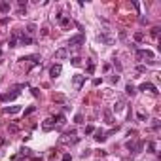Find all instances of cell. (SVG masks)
Returning a JSON list of instances; mask_svg holds the SVG:
<instances>
[{"instance_id":"obj_1","label":"cell","mask_w":161,"mask_h":161,"mask_svg":"<svg viewBox=\"0 0 161 161\" xmlns=\"http://www.w3.org/2000/svg\"><path fill=\"white\" fill-rule=\"evenodd\" d=\"M78 140H80V138L76 137V131H74V129H72V131H66V133H64L63 137L59 138L61 144H76Z\"/></svg>"},{"instance_id":"obj_2","label":"cell","mask_w":161,"mask_h":161,"mask_svg":"<svg viewBox=\"0 0 161 161\" xmlns=\"http://www.w3.org/2000/svg\"><path fill=\"white\" fill-rule=\"evenodd\" d=\"M83 42H85V36H83V32H80V34H76V36H70L68 47H80Z\"/></svg>"},{"instance_id":"obj_3","label":"cell","mask_w":161,"mask_h":161,"mask_svg":"<svg viewBox=\"0 0 161 161\" xmlns=\"http://www.w3.org/2000/svg\"><path fill=\"white\" fill-rule=\"evenodd\" d=\"M83 83H85V76H82V74H74L72 76V85L76 91H80L83 87Z\"/></svg>"},{"instance_id":"obj_4","label":"cell","mask_w":161,"mask_h":161,"mask_svg":"<svg viewBox=\"0 0 161 161\" xmlns=\"http://www.w3.org/2000/svg\"><path fill=\"white\" fill-rule=\"evenodd\" d=\"M135 57H137L138 61L140 59H150L152 61L154 59V51H150V49H137L135 51Z\"/></svg>"},{"instance_id":"obj_5","label":"cell","mask_w":161,"mask_h":161,"mask_svg":"<svg viewBox=\"0 0 161 161\" xmlns=\"http://www.w3.org/2000/svg\"><path fill=\"white\" fill-rule=\"evenodd\" d=\"M99 40H101L102 44H106V46H112V44L116 42V38L112 36L110 32H106V30H104V32H101V34H99Z\"/></svg>"},{"instance_id":"obj_6","label":"cell","mask_w":161,"mask_h":161,"mask_svg":"<svg viewBox=\"0 0 161 161\" xmlns=\"http://www.w3.org/2000/svg\"><path fill=\"white\" fill-rule=\"evenodd\" d=\"M138 91H150V93H154V95L159 93V91H157V87L154 85V83H150V82H142L140 85H138Z\"/></svg>"},{"instance_id":"obj_7","label":"cell","mask_w":161,"mask_h":161,"mask_svg":"<svg viewBox=\"0 0 161 161\" xmlns=\"http://www.w3.org/2000/svg\"><path fill=\"white\" fill-rule=\"evenodd\" d=\"M19 97V91H14V93H4V95H0V102H12L15 101Z\"/></svg>"},{"instance_id":"obj_8","label":"cell","mask_w":161,"mask_h":161,"mask_svg":"<svg viewBox=\"0 0 161 161\" xmlns=\"http://www.w3.org/2000/svg\"><path fill=\"white\" fill-rule=\"evenodd\" d=\"M61 72H63V66H61L59 63H57V64H53V66L49 68V76H51V78H59V76H61Z\"/></svg>"},{"instance_id":"obj_9","label":"cell","mask_w":161,"mask_h":161,"mask_svg":"<svg viewBox=\"0 0 161 161\" xmlns=\"http://www.w3.org/2000/svg\"><path fill=\"white\" fill-rule=\"evenodd\" d=\"M68 57V47H61V49L55 51V59L61 61V59H66Z\"/></svg>"},{"instance_id":"obj_10","label":"cell","mask_w":161,"mask_h":161,"mask_svg":"<svg viewBox=\"0 0 161 161\" xmlns=\"http://www.w3.org/2000/svg\"><path fill=\"white\" fill-rule=\"evenodd\" d=\"M53 127H55V120H53V118H47V120H44V123H42V129H44V131H51Z\"/></svg>"},{"instance_id":"obj_11","label":"cell","mask_w":161,"mask_h":161,"mask_svg":"<svg viewBox=\"0 0 161 161\" xmlns=\"http://www.w3.org/2000/svg\"><path fill=\"white\" fill-rule=\"evenodd\" d=\"M19 44H21V46H32L34 40H32L30 36H27V34H21V36H19Z\"/></svg>"},{"instance_id":"obj_12","label":"cell","mask_w":161,"mask_h":161,"mask_svg":"<svg viewBox=\"0 0 161 161\" xmlns=\"http://www.w3.org/2000/svg\"><path fill=\"white\" fill-rule=\"evenodd\" d=\"M93 135H95V137H93V138H95L97 142H104V140H106V133H104V131H102V129H99V131H95V133H93Z\"/></svg>"},{"instance_id":"obj_13","label":"cell","mask_w":161,"mask_h":161,"mask_svg":"<svg viewBox=\"0 0 161 161\" xmlns=\"http://www.w3.org/2000/svg\"><path fill=\"white\" fill-rule=\"evenodd\" d=\"M9 9H12V6H9V2H6V0H2V2H0V14H9Z\"/></svg>"},{"instance_id":"obj_14","label":"cell","mask_w":161,"mask_h":161,"mask_svg":"<svg viewBox=\"0 0 161 161\" xmlns=\"http://www.w3.org/2000/svg\"><path fill=\"white\" fill-rule=\"evenodd\" d=\"M4 112L6 114H17V112H21V106H6Z\"/></svg>"},{"instance_id":"obj_15","label":"cell","mask_w":161,"mask_h":161,"mask_svg":"<svg viewBox=\"0 0 161 161\" xmlns=\"http://www.w3.org/2000/svg\"><path fill=\"white\" fill-rule=\"evenodd\" d=\"M125 93H127L129 97H133L135 93H137V87H135L133 83H127V85H125Z\"/></svg>"},{"instance_id":"obj_16","label":"cell","mask_w":161,"mask_h":161,"mask_svg":"<svg viewBox=\"0 0 161 161\" xmlns=\"http://www.w3.org/2000/svg\"><path fill=\"white\" fill-rule=\"evenodd\" d=\"M104 120H106V123H108V125H114L116 123L114 118H112V112L110 110H104Z\"/></svg>"},{"instance_id":"obj_17","label":"cell","mask_w":161,"mask_h":161,"mask_svg":"<svg viewBox=\"0 0 161 161\" xmlns=\"http://www.w3.org/2000/svg\"><path fill=\"white\" fill-rule=\"evenodd\" d=\"M19 61H32V63H40V55H27V57H21Z\"/></svg>"},{"instance_id":"obj_18","label":"cell","mask_w":161,"mask_h":161,"mask_svg":"<svg viewBox=\"0 0 161 161\" xmlns=\"http://www.w3.org/2000/svg\"><path fill=\"white\" fill-rule=\"evenodd\" d=\"M123 108H125V101H123V99H120V101L114 104V110H116V112H121Z\"/></svg>"},{"instance_id":"obj_19","label":"cell","mask_w":161,"mask_h":161,"mask_svg":"<svg viewBox=\"0 0 161 161\" xmlns=\"http://www.w3.org/2000/svg\"><path fill=\"white\" fill-rule=\"evenodd\" d=\"M59 25H61V27H68V25H70V17L61 15V17H59Z\"/></svg>"},{"instance_id":"obj_20","label":"cell","mask_w":161,"mask_h":161,"mask_svg":"<svg viewBox=\"0 0 161 161\" xmlns=\"http://www.w3.org/2000/svg\"><path fill=\"white\" fill-rule=\"evenodd\" d=\"M27 36H32V34H34V32H36V25L34 23H30V25H27Z\"/></svg>"},{"instance_id":"obj_21","label":"cell","mask_w":161,"mask_h":161,"mask_svg":"<svg viewBox=\"0 0 161 161\" xmlns=\"http://www.w3.org/2000/svg\"><path fill=\"white\" fill-rule=\"evenodd\" d=\"M159 30H161V28H159V27H154V28H152V30H150V34H152V36H154V38H157V36H159Z\"/></svg>"},{"instance_id":"obj_22","label":"cell","mask_w":161,"mask_h":161,"mask_svg":"<svg viewBox=\"0 0 161 161\" xmlns=\"http://www.w3.org/2000/svg\"><path fill=\"white\" fill-rule=\"evenodd\" d=\"M70 63H72L74 66H80V64H82V59H80V57H72V61H70Z\"/></svg>"},{"instance_id":"obj_23","label":"cell","mask_w":161,"mask_h":161,"mask_svg":"<svg viewBox=\"0 0 161 161\" xmlns=\"http://www.w3.org/2000/svg\"><path fill=\"white\" fill-rule=\"evenodd\" d=\"M53 120H57V123L63 125V123H64V116H63V114H57V118H53Z\"/></svg>"},{"instance_id":"obj_24","label":"cell","mask_w":161,"mask_h":161,"mask_svg":"<svg viewBox=\"0 0 161 161\" xmlns=\"http://www.w3.org/2000/svg\"><path fill=\"white\" fill-rule=\"evenodd\" d=\"M135 40H137V42H142V40H144V34H142V32H135Z\"/></svg>"},{"instance_id":"obj_25","label":"cell","mask_w":161,"mask_h":161,"mask_svg":"<svg viewBox=\"0 0 161 161\" xmlns=\"http://www.w3.org/2000/svg\"><path fill=\"white\" fill-rule=\"evenodd\" d=\"M34 110H36V106H28V108H27V110L23 112V114H25V116H30V114H32V112H34Z\"/></svg>"},{"instance_id":"obj_26","label":"cell","mask_w":161,"mask_h":161,"mask_svg":"<svg viewBox=\"0 0 161 161\" xmlns=\"http://www.w3.org/2000/svg\"><path fill=\"white\" fill-rule=\"evenodd\" d=\"M95 133V127H93V125H87V127H85V135H93Z\"/></svg>"},{"instance_id":"obj_27","label":"cell","mask_w":161,"mask_h":161,"mask_svg":"<svg viewBox=\"0 0 161 161\" xmlns=\"http://www.w3.org/2000/svg\"><path fill=\"white\" fill-rule=\"evenodd\" d=\"M148 152H150V154L156 152V144H154V142H148Z\"/></svg>"},{"instance_id":"obj_28","label":"cell","mask_w":161,"mask_h":161,"mask_svg":"<svg viewBox=\"0 0 161 161\" xmlns=\"http://www.w3.org/2000/svg\"><path fill=\"white\" fill-rule=\"evenodd\" d=\"M74 121H76V123H83V116H82V114H76Z\"/></svg>"},{"instance_id":"obj_29","label":"cell","mask_w":161,"mask_h":161,"mask_svg":"<svg viewBox=\"0 0 161 161\" xmlns=\"http://www.w3.org/2000/svg\"><path fill=\"white\" fill-rule=\"evenodd\" d=\"M25 87H28V83H27V82H25V83H17L14 89H25Z\"/></svg>"},{"instance_id":"obj_30","label":"cell","mask_w":161,"mask_h":161,"mask_svg":"<svg viewBox=\"0 0 161 161\" xmlns=\"http://www.w3.org/2000/svg\"><path fill=\"white\" fill-rule=\"evenodd\" d=\"M19 156H30V150H27V148H21V154Z\"/></svg>"},{"instance_id":"obj_31","label":"cell","mask_w":161,"mask_h":161,"mask_svg":"<svg viewBox=\"0 0 161 161\" xmlns=\"http://www.w3.org/2000/svg\"><path fill=\"white\" fill-rule=\"evenodd\" d=\"M93 70H95V64L89 63V64H87V74H93Z\"/></svg>"},{"instance_id":"obj_32","label":"cell","mask_w":161,"mask_h":161,"mask_svg":"<svg viewBox=\"0 0 161 161\" xmlns=\"http://www.w3.org/2000/svg\"><path fill=\"white\" fill-rule=\"evenodd\" d=\"M137 118H138L140 121H144V120H146V114H142V112H138V114H137Z\"/></svg>"},{"instance_id":"obj_33","label":"cell","mask_w":161,"mask_h":161,"mask_svg":"<svg viewBox=\"0 0 161 161\" xmlns=\"http://www.w3.org/2000/svg\"><path fill=\"white\" fill-rule=\"evenodd\" d=\"M63 161H72V156H70V154H64V156H63Z\"/></svg>"},{"instance_id":"obj_34","label":"cell","mask_w":161,"mask_h":161,"mask_svg":"<svg viewBox=\"0 0 161 161\" xmlns=\"http://www.w3.org/2000/svg\"><path fill=\"white\" fill-rule=\"evenodd\" d=\"M9 131H12V133H17L19 127H17V125H9Z\"/></svg>"},{"instance_id":"obj_35","label":"cell","mask_w":161,"mask_h":161,"mask_svg":"<svg viewBox=\"0 0 161 161\" xmlns=\"http://www.w3.org/2000/svg\"><path fill=\"white\" fill-rule=\"evenodd\" d=\"M30 91H32V97H38V95H40V91H38V89H34V87H32Z\"/></svg>"},{"instance_id":"obj_36","label":"cell","mask_w":161,"mask_h":161,"mask_svg":"<svg viewBox=\"0 0 161 161\" xmlns=\"http://www.w3.org/2000/svg\"><path fill=\"white\" fill-rule=\"evenodd\" d=\"M0 55H2V49H0Z\"/></svg>"}]
</instances>
